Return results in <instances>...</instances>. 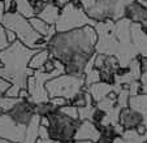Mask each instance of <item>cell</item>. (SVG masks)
<instances>
[{
	"label": "cell",
	"instance_id": "ac0fdd59",
	"mask_svg": "<svg viewBox=\"0 0 147 143\" xmlns=\"http://www.w3.org/2000/svg\"><path fill=\"white\" fill-rule=\"evenodd\" d=\"M12 11H16L17 13H20L26 18H31L35 16V11H34L31 0H14Z\"/></svg>",
	"mask_w": 147,
	"mask_h": 143
},
{
	"label": "cell",
	"instance_id": "cb8c5ba5",
	"mask_svg": "<svg viewBox=\"0 0 147 143\" xmlns=\"http://www.w3.org/2000/svg\"><path fill=\"white\" fill-rule=\"evenodd\" d=\"M21 90H22V87H20L18 85L12 83L11 87L7 90L5 95L7 96H11V98H20V92H21Z\"/></svg>",
	"mask_w": 147,
	"mask_h": 143
},
{
	"label": "cell",
	"instance_id": "52a82bcc",
	"mask_svg": "<svg viewBox=\"0 0 147 143\" xmlns=\"http://www.w3.org/2000/svg\"><path fill=\"white\" fill-rule=\"evenodd\" d=\"M85 87H86L85 77H76V76L67 74V73L57 76L46 83V88L48 91L50 98L63 96L69 102Z\"/></svg>",
	"mask_w": 147,
	"mask_h": 143
},
{
	"label": "cell",
	"instance_id": "ffe728a7",
	"mask_svg": "<svg viewBox=\"0 0 147 143\" xmlns=\"http://www.w3.org/2000/svg\"><path fill=\"white\" fill-rule=\"evenodd\" d=\"M20 99L21 98H11L7 96V95L0 96V111H1V113H8L20 102Z\"/></svg>",
	"mask_w": 147,
	"mask_h": 143
},
{
	"label": "cell",
	"instance_id": "f1b7e54d",
	"mask_svg": "<svg viewBox=\"0 0 147 143\" xmlns=\"http://www.w3.org/2000/svg\"><path fill=\"white\" fill-rule=\"evenodd\" d=\"M36 143H55V140H52L51 138H38V140H36Z\"/></svg>",
	"mask_w": 147,
	"mask_h": 143
},
{
	"label": "cell",
	"instance_id": "6da1fadb",
	"mask_svg": "<svg viewBox=\"0 0 147 143\" xmlns=\"http://www.w3.org/2000/svg\"><path fill=\"white\" fill-rule=\"evenodd\" d=\"M96 43L95 26L87 25L65 33H56L48 40L47 48L51 57L64 64L67 74L85 77L87 65L96 53Z\"/></svg>",
	"mask_w": 147,
	"mask_h": 143
},
{
	"label": "cell",
	"instance_id": "8992f818",
	"mask_svg": "<svg viewBox=\"0 0 147 143\" xmlns=\"http://www.w3.org/2000/svg\"><path fill=\"white\" fill-rule=\"evenodd\" d=\"M47 117L50 121L48 135L51 139L65 143L74 142V135L80 125V120H73L68 117L64 113H61L60 109H55Z\"/></svg>",
	"mask_w": 147,
	"mask_h": 143
},
{
	"label": "cell",
	"instance_id": "603a6c76",
	"mask_svg": "<svg viewBox=\"0 0 147 143\" xmlns=\"http://www.w3.org/2000/svg\"><path fill=\"white\" fill-rule=\"evenodd\" d=\"M50 102H51V104H52L53 107L56 108V109H59V108L64 107V105H67V104H69V103H70L69 100L65 99V98H63V96H55V98H51Z\"/></svg>",
	"mask_w": 147,
	"mask_h": 143
},
{
	"label": "cell",
	"instance_id": "8fae6325",
	"mask_svg": "<svg viewBox=\"0 0 147 143\" xmlns=\"http://www.w3.org/2000/svg\"><path fill=\"white\" fill-rule=\"evenodd\" d=\"M100 135H102V133H100V129L96 124H94L90 120H82V121H80V125L77 127L74 140H91V142L96 143Z\"/></svg>",
	"mask_w": 147,
	"mask_h": 143
},
{
	"label": "cell",
	"instance_id": "4dcf8cb0",
	"mask_svg": "<svg viewBox=\"0 0 147 143\" xmlns=\"http://www.w3.org/2000/svg\"><path fill=\"white\" fill-rule=\"evenodd\" d=\"M0 66H1V63H0Z\"/></svg>",
	"mask_w": 147,
	"mask_h": 143
},
{
	"label": "cell",
	"instance_id": "4fadbf2b",
	"mask_svg": "<svg viewBox=\"0 0 147 143\" xmlns=\"http://www.w3.org/2000/svg\"><path fill=\"white\" fill-rule=\"evenodd\" d=\"M87 91L90 92V95L92 96L95 103L100 102L102 99L107 98L108 95H111L115 91V85H111V83L103 82V81H99L96 83H92L91 86L87 87Z\"/></svg>",
	"mask_w": 147,
	"mask_h": 143
},
{
	"label": "cell",
	"instance_id": "30bf717a",
	"mask_svg": "<svg viewBox=\"0 0 147 143\" xmlns=\"http://www.w3.org/2000/svg\"><path fill=\"white\" fill-rule=\"evenodd\" d=\"M124 18L129 20L131 24L143 25L147 22V5L139 0H130L125 7Z\"/></svg>",
	"mask_w": 147,
	"mask_h": 143
},
{
	"label": "cell",
	"instance_id": "5b68a950",
	"mask_svg": "<svg viewBox=\"0 0 147 143\" xmlns=\"http://www.w3.org/2000/svg\"><path fill=\"white\" fill-rule=\"evenodd\" d=\"M95 24L96 22L92 18H90L89 14L85 12V9L80 4V1L73 0L64 8H61L60 17L56 22L55 28L57 33H65V31L81 29L87 25L95 26Z\"/></svg>",
	"mask_w": 147,
	"mask_h": 143
},
{
	"label": "cell",
	"instance_id": "d6986e66",
	"mask_svg": "<svg viewBox=\"0 0 147 143\" xmlns=\"http://www.w3.org/2000/svg\"><path fill=\"white\" fill-rule=\"evenodd\" d=\"M129 107L141 112L143 115V117H146L147 116V94L141 92L138 95H136V96H131Z\"/></svg>",
	"mask_w": 147,
	"mask_h": 143
},
{
	"label": "cell",
	"instance_id": "3957f363",
	"mask_svg": "<svg viewBox=\"0 0 147 143\" xmlns=\"http://www.w3.org/2000/svg\"><path fill=\"white\" fill-rule=\"evenodd\" d=\"M3 25L5 29L13 31L17 35V39L30 48L40 50V48L47 47V39L43 38L40 34H38L34 30L29 18L21 16L16 11L7 12L3 20Z\"/></svg>",
	"mask_w": 147,
	"mask_h": 143
},
{
	"label": "cell",
	"instance_id": "7a4b0ae2",
	"mask_svg": "<svg viewBox=\"0 0 147 143\" xmlns=\"http://www.w3.org/2000/svg\"><path fill=\"white\" fill-rule=\"evenodd\" d=\"M35 52L36 50L25 46L20 40L11 43L0 52V77L26 88L29 77L34 73L33 69L29 68V63Z\"/></svg>",
	"mask_w": 147,
	"mask_h": 143
},
{
	"label": "cell",
	"instance_id": "7c38bea8",
	"mask_svg": "<svg viewBox=\"0 0 147 143\" xmlns=\"http://www.w3.org/2000/svg\"><path fill=\"white\" fill-rule=\"evenodd\" d=\"M144 122V117L141 112L133 109V108H122L119 115V124L126 129H137L139 125Z\"/></svg>",
	"mask_w": 147,
	"mask_h": 143
},
{
	"label": "cell",
	"instance_id": "5bb4252c",
	"mask_svg": "<svg viewBox=\"0 0 147 143\" xmlns=\"http://www.w3.org/2000/svg\"><path fill=\"white\" fill-rule=\"evenodd\" d=\"M29 21H30L31 26L34 28V30L38 34H40L43 38L47 39V42L57 33L55 25H50V24H47V22L43 21L42 18H39L38 16H34V17H31V18H29Z\"/></svg>",
	"mask_w": 147,
	"mask_h": 143
},
{
	"label": "cell",
	"instance_id": "484cf974",
	"mask_svg": "<svg viewBox=\"0 0 147 143\" xmlns=\"http://www.w3.org/2000/svg\"><path fill=\"white\" fill-rule=\"evenodd\" d=\"M7 13V8H5V4H4L3 0H0V24H3V20L4 16Z\"/></svg>",
	"mask_w": 147,
	"mask_h": 143
},
{
	"label": "cell",
	"instance_id": "f546056e",
	"mask_svg": "<svg viewBox=\"0 0 147 143\" xmlns=\"http://www.w3.org/2000/svg\"><path fill=\"white\" fill-rule=\"evenodd\" d=\"M139 1H143V0H139Z\"/></svg>",
	"mask_w": 147,
	"mask_h": 143
},
{
	"label": "cell",
	"instance_id": "9c48e42d",
	"mask_svg": "<svg viewBox=\"0 0 147 143\" xmlns=\"http://www.w3.org/2000/svg\"><path fill=\"white\" fill-rule=\"evenodd\" d=\"M8 115L20 125L28 126L29 122L33 120L35 113V104L28 99H20V102L8 112Z\"/></svg>",
	"mask_w": 147,
	"mask_h": 143
},
{
	"label": "cell",
	"instance_id": "e0dca14e",
	"mask_svg": "<svg viewBox=\"0 0 147 143\" xmlns=\"http://www.w3.org/2000/svg\"><path fill=\"white\" fill-rule=\"evenodd\" d=\"M39 127H40V116L35 115L26 126L25 139L22 143H36L39 138Z\"/></svg>",
	"mask_w": 147,
	"mask_h": 143
},
{
	"label": "cell",
	"instance_id": "7402d4cb",
	"mask_svg": "<svg viewBox=\"0 0 147 143\" xmlns=\"http://www.w3.org/2000/svg\"><path fill=\"white\" fill-rule=\"evenodd\" d=\"M9 44L11 43L8 42V38H7V29L4 28L3 24H0V52L5 50Z\"/></svg>",
	"mask_w": 147,
	"mask_h": 143
},
{
	"label": "cell",
	"instance_id": "83f0119b",
	"mask_svg": "<svg viewBox=\"0 0 147 143\" xmlns=\"http://www.w3.org/2000/svg\"><path fill=\"white\" fill-rule=\"evenodd\" d=\"M7 38H8V42H9V43H13V42L18 40V39H17V35H16V34H14L13 31L8 30V29H7Z\"/></svg>",
	"mask_w": 147,
	"mask_h": 143
},
{
	"label": "cell",
	"instance_id": "2e32d148",
	"mask_svg": "<svg viewBox=\"0 0 147 143\" xmlns=\"http://www.w3.org/2000/svg\"><path fill=\"white\" fill-rule=\"evenodd\" d=\"M50 59H51V53L47 47L40 48V50H36L34 56L30 59L29 68L33 69V70H43L45 65L47 64V61L50 60Z\"/></svg>",
	"mask_w": 147,
	"mask_h": 143
},
{
	"label": "cell",
	"instance_id": "ba28073f",
	"mask_svg": "<svg viewBox=\"0 0 147 143\" xmlns=\"http://www.w3.org/2000/svg\"><path fill=\"white\" fill-rule=\"evenodd\" d=\"M26 126L14 121L8 113L0 115V138L14 143H22L25 139Z\"/></svg>",
	"mask_w": 147,
	"mask_h": 143
},
{
	"label": "cell",
	"instance_id": "4316f807",
	"mask_svg": "<svg viewBox=\"0 0 147 143\" xmlns=\"http://www.w3.org/2000/svg\"><path fill=\"white\" fill-rule=\"evenodd\" d=\"M50 1H52V3H55L57 7H60V8H64L67 4H69L70 1H73V0H50Z\"/></svg>",
	"mask_w": 147,
	"mask_h": 143
},
{
	"label": "cell",
	"instance_id": "277c9868",
	"mask_svg": "<svg viewBox=\"0 0 147 143\" xmlns=\"http://www.w3.org/2000/svg\"><path fill=\"white\" fill-rule=\"evenodd\" d=\"M95 22L119 21L124 18L125 7L130 0H78Z\"/></svg>",
	"mask_w": 147,
	"mask_h": 143
},
{
	"label": "cell",
	"instance_id": "9a60e30c",
	"mask_svg": "<svg viewBox=\"0 0 147 143\" xmlns=\"http://www.w3.org/2000/svg\"><path fill=\"white\" fill-rule=\"evenodd\" d=\"M60 12H61L60 7H57L52 1H48L45 5V8L40 11V13L38 14V17L42 18L43 21H46L47 24H50V25H56V22H57L59 17H60Z\"/></svg>",
	"mask_w": 147,
	"mask_h": 143
},
{
	"label": "cell",
	"instance_id": "44dd1931",
	"mask_svg": "<svg viewBox=\"0 0 147 143\" xmlns=\"http://www.w3.org/2000/svg\"><path fill=\"white\" fill-rule=\"evenodd\" d=\"M59 109H60L61 113H64L65 116L73 118V120H80V111H78V107L73 105L72 103H69V104L64 105V107L59 108Z\"/></svg>",
	"mask_w": 147,
	"mask_h": 143
},
{
	"label": "cell",
	"instance_id": "d4e9b609",
	"mask_svg": "<svg viewBox=\"0 0 147 143\" xmlns=\"http://www.w3.org/2000/svg\"><path fill=\"white\" fill-rule=\"evenodd\" d=\"M11 85L12 83L9 82V81H7L5 78H3V77H0V96L5 95L7 90L11 87Z\"/></svg>",
	"mask_w": 147,
	"mask_h": 143
}]
</instances>
